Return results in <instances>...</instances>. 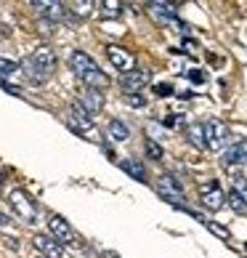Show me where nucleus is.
I'll list each match as a JSON object with an SVG mask.
<instances>
[{"mask_svg": "<svg viewBox=\"0 0 247 258\" xmlns=\"http://www.w3.org/2000/svg\"><path fill=\"white\" fill-rule=\"evenodd\" d=\"M120 168L125 170V173H128L130 178H136V181H146V168L141 165L138 160H122V162H120Z\"/></svg>", "mask_w": 247, "mask_h": 258, "instance_id": "16", "label": "nucleus"}, {"mask_svg": "<svg viewBox=\"0 0 247 258\" xmlns=\"http://www.w3.org/2000/svg\"><path fill=\"white\" fill-rule=\"evenodd\" d=\"M144 149H146V157L149 160H162V147H159L154 139H146L144 141Z\"/></svg>", "mask_w": 247, "mask_h": 258, "instance_id": "21", "label": "nucleus"}, {"mask_svg": "<svg viewBox=\"0 0 247 258\" xmlns=\"http://www.w3.org/2000/svg\"><path fill=\"white\" fill-rule=\"evenodd\" d=\"M199 203L215 213V210H221L226 205V192L215 184V181H207V184L202 186V200H199Z\"/></svg>", "mask_w": 247, "mask_h": 258, "instance_id": "7", "label": "nucleus"}, {"mask_svg": "<svg viewBox=\"0 0 247 258\" xmlns=\"http://www.w3.org/2000/svg\"><path fill=\"white\" fill-rule=\"evenodd\" d=\"M80 104H83V109L93 117V114H99V112L104 109V93H101V91H91V88H88V91H85L83 96H80Z\"/></svg>", "mask_w": 247, "mask_h": 258, "instance_id": "13", "label": "nucleus"}, {"mask_svg": "<svg viewBox=\"0 0 247 258\" xmlns=\"http://www.w3.org/2000/svg\"><path fill=\"white\" fill-rule=\"evenodd\" d=\"M107 56H109V61L115 64L122 75L136 72V56H133L128 48H122V45H109V48H107Z\"/></svg>", "mask_w": 247, "mask_h": 258, "instance_id": "6", "label": "nucleus"}, {"mask_svg": "<svg viewBox=\"0 0 247 258\" xmlns=\"http://www.w3.org/2000/svg\"><path fill=\"white\" fill-rule=\"evenodd\" d=\"M48 232H51V237H53V240H56V242H61V245L74 240V232H72V226L66 224L61 216H51V218H48Z\"/></svg>", "mask_w": 247, "mask_h": 258, "instance_id": "9", "label": "nucleus"}, {"mask_svg": "<svg viewBox=\"0 0 247 258\" xmlns=\"http://www.w3.org/2000/svg\"><path fill=\"white\" fill-rule=\"evenodd\" d=\"M69 67H72V72L77 75V78H83V75H88V72L96 70L99 64L93 61L85 51H72V53H69Z\"/></svg>", "mask_w": 247, "mask_h": 258, "instance_id": "11", "label": "nucleus"}, {"mask_svg": "<svg viewBox=\"0 0 247 258\" xmlns=\"http://www.w3.org/2000/svg\"><path fill=\"white\" fill-rule=\"evenodd\" d=\"M32 8H35L40 16L53 19V22H59V19L66 16V8H64V3H59V0H35Z\"/></svg>", "mask_w": 247, "mask_h": 258, "instance_id": "10", "label": "nucleus"}, {"mask_svg": "<svg viewBox=\"0 0 247 258\" xmlns=\"http://www.w3.org/2000/svg\"><path fill=\"white\" fill-rule=\"evenodd\" d=\"M40 258H43V255H40Z\"/></svg>", "mask_w": 247, "mask_h": 258, "instance_id": "27", "label": "nucleus"}, {"mask_svg": "<svg viewBox=\"0 0 247 258\" xmlns=\"http://www.w3.org/2000/svg\"><path fill=\"white\" fill-rule=\"evenodd\" d=\"M69 114H72V117H69V125H72L74 131L85 133L88 139H99V136H96V128H93V117L83 109V104H80V101H74V104H72Z\"/></svg>", "mask_w": 247, "mask_h": 258, "instance_id": "4", "label": "nucleus"}, {"mask_svg": "<svg viewBox=\"0 0 247 258\" xmlns=\"http://www.w3.org/2000/svg\"><path fill=\"white\" fill-rule=\"evenodd\" d=\"M93 8H96V3H91V0H80V3L72 6V14L80 16V19H85V16H91Z\"/></svg>", "mask_w": 247, "mask_h": 258, "instance_id": "20", "label": "nucleus"}, {"mask_svg": "<svg viewBox=\"0 0 247 258\" xmlns=\"http://www.w3.org/2000/svg\"><path fill=\"white\" fill-rule=\"evenodd\" d=\"M125 101L130 104V107H144V104H146V99H144V96H138V93H128Z\"/></svg>", "mask_w": 247, "mask_h": 258, "instance_id": "24", "label": "nucleus"}, {"mask_svg": "<svg viewBox=\"0 0 247 258\" xmlns=\"http://www.w3.org/2000/svg\"><path fill=\"white\" fill-rule=\"evenodd\" d=\"M226 141H229V128H226V122L207 120L205 122V144H207V149L221 152L226 147Z\"/></svg>", "mask_w": 247, "mask_h": 258, "instance_id": "3", "label": "nucleus"}, {"mask_svg": "<svg viewBox=\"0 0 247 258\" xmlns=\"http://www.w3.org/2000/svg\"><path fill=\"white\" fill-rule=\"evenodd\" d=\"M19 70L30 78V83H45L56 70V53L48 45H40V48H35L32 56H27V59L19 64Z\"/></svg>", "mask_w": 247, "mask_h": 258, "instance_id": "1", "label": "nucleus"}, {"mask_svg": "<svg viewBox=\"0 0 247 258\" xmlns=\"http://www.w3.org/2000/svg\"><path fill=\"white\" fill-rule=\"evenodd\" d=\"M107 133H109V139H115V141H128L130 139V128L120 120H112L107 125Z\"/></svg>", "mask_w": 247, "mask_h": 258, "instance_id": "17", "label": "nucleus"}, {"mask_svg": "<svg viewBox=\"0 0 247 258\" xmlns=\"http://www.w3.org/2000/svg\"><path fill=\"white\" fill-rule=\"evenodd\" d=\"M96 8L104 19H117L122 14V6L115 3V0H101V3H96Z\"/></svg>", "mask_w": 247, "mask_h": 258, "instance_id": "19", "label": "nucleus"}, {"mask_svg": "<svg viewBox=\"0 0 247 258\" xmlns=\"http://www.w3.org/2000/svg\"><path fill=\"white\" fill-rule=\"evenodd\" d=\"M146 83H149V72H141V70H136V72H128V75H122V78H120V85H122V88H125L128 93H136V91H141Z\"/></svg>", "mask_w": 247, "mask_h": 258, "instance_id": "12", "label": "nucleus"}, {"mask_svg": "<svg viewBox=\"0 0 247 258\" xmlns=\"http://www.w3.org/2000/svg\"><path fill=\"white\" fill-rule=\"evenodd\" d=\"M202 224H205L207 229H210V232H213L215 237H221V240H223V242H226V240H229V229H223L221 224H215V221H202Z\"/></svg>", "mask_w": 247, "mask_h": 258, "instance_id": "23", "label": "nucleus"}, {"mask_svg": "<svg viewBox=\"0 0 247 258\" xmlns=\"http://www.w3.org/2000/svg\"><path fill=\"white\" fill-rule=\"evenodd\" d=\"M16 72H19V64L16 61L0 59V75H3V78H11V75H16Z\"/></svg>", "mask_w": 247, "mask_h": 258, "instance_id": "22", "label": "nucleus"}, {"mask_svg": "<svg viewBox=\"0 0 247 258\" xmlns=\"http://www.w3.org/2000/svg\"><path fill=\"white\" fill-rule=\"evenodd\" d=\"M159 195H162L168 203H173V205H181V200H184V184L178 181L173 173H165V176H159Z\"/></svg>", "mask_w": 247, "mask_h": 258, "instance_id": "5", "label": "nucleus"}, {"mask_svg": "<svg viewBox=\"0 0 247 258\" xmlns=\"http://www.w3.org/2000/svg\"><path fill=\"white\" fill-rule=\"evenodd\" d=\"M8 203H11L14 213L22 218L24 224H35L37 221V205H35V200L27 195L24 189H11V192H8Z\"/></svg>", "mask_w": 247, "mask_h": 258, "instance_id": "2", "label": "nucleus"}, {"mask_svg": "<svg viewBox=\"0 0 247 258\" xmlns=\"http://www.w3.org/2000/svg\"><path fill=\"white\" fill-rule=\"evenodd\" d=\"M149 14L159 19V22H173L178 14V6L176 3H149Z\"/></svg>", "mask_w": 247, "mask_h": 258, "instance_id": "15", "label": "nucleus"}, {"mask_svg": "<svg viewBox=\"0 0 247 258\" xmlns=\"http://www.w3.org/2000/svg\"><path fill=\"white\" fill-rule=\"evenodd\" d=\"M6 226H8V216L0 213V229H6Z\"/></svg>", "mask_w": 247, "mask_h": 258, "instance_id": "26", "label": "nucleus"}, {"mask_svg": "<svg viewBox=\"0 0 247 258\" xmlns=\"http://www.w3.org/2000/svg\"><path fill=\"white\" fill-rule=\"evenodd\" d=\"M186 139L192 141L197 149H205V147H207V144H205V125H199V122L189 125V128H186Z\"/></svg>", "mask_w": 247, "mask_h": 258, "instance_id": "18", "label": "nucleus"}, {"mask_svg": "<svg viewBox=\"0 0 247 258\" xmlns=\"http://www.w3.org/2000/svg\"><path fill=\"white\" fill-rule=\"evenodd\" d=\"M157 91H159V96H168V93H170V85H159Z\"/></svg>", "mask_w": 247, "mask_h": 258, "instance_id": "25", "label": "nucleus"}, {"mask_svg": "<svg viewBox=\"0 0 247 258\" xmlns=\"http://www.w3.org/2000/svg\"><path fill=\"white\" fill-rule=\"evenodd\" d=\"M226 205H229L234 213H239V216H244L247 213V192H242V189H229L226 192Z\"/></svg>", "mask_w": 247, "mask_h": 258, "instance_id": "14", "label": "nucleus"}, {"mask_svg": "<svg viewBox=\"0 0 247 258\" xmlns=\"http://www.w3.org/2000/svg\"><path fill=\"white\" fill-rule=\"evenodd\" d=\"M32 245L37 247V250H40L43 258H61V255H64V245L56 242L51 234H35Z\"/></svg>", "mask_w": 247, "mask_h": 258, "instance_id": "8", "label": "nucleus"}]
</instances>
